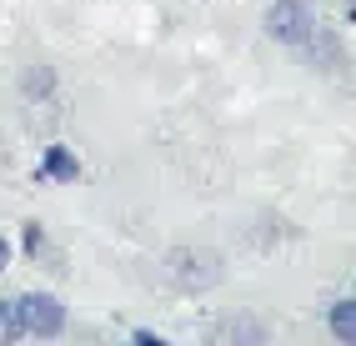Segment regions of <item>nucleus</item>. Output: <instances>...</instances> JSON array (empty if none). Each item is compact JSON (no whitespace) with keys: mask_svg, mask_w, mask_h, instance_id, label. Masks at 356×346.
Wrapping results in <instances>:
<instances>
[{"mask_svg":"<svg viewBox=\"0 0 356 346\" xmlns=\"http://www.w3.org/2000/svg\"><path fill=\"white\" fill-rule=\"evenodd\" d=\"M165 276L181 286V291H211V286H221L226 281V261H221V251H211V246H171L165 251Z\"/></svg>","mask_w":356,"mask_h":346,"instance_id":"1","label":"nucleus"},{"mask_svg":"<svg viewBox=\"0 0 356 346\" xmlns=\"http://www.w3.org/2000/svg\"><path fill=\"white\" fill-rule=\"evenodd\" d=\"M15 316H20V336H35V341H56L65 331V306H60V296H51V291L15 296Z\"/></svg>","mask_w":356,"mask_h":346,"instance_id":"2","label":"nucleus"},{"mask_svg":"<svg viewBox=\"0 0 356 346\" xmlns=\"http://www.w3.org/2000/svg\"><path fill=\"white\" fill-rule=\"evenodd\" d=\"M261 31H266L276 45H306L316 31V15L306 0H271L266 15H261Z\"/></svg>","mask_w":356,"mask_h":346,"instance_id":"3","label":"nucleus"},{"mask_svg":"<svg viewBox=\"0 0 356 346\" xmlns=\"http://www.w3.org/2000/svg\"><path fill=\"white\" fill-rule=\"evenodd\" d=\"M81 176V160L70 146H45L40 166H35V181H76Z\"/></svg>","mask_w":356,"mask_h":346,"instance_id":"4","label":"nucleus"},{"mask_svg":"<svg viewBox=\"0 0 356 346\" xmlns=\"http://www.w3.org/2000/svg\"><path fill=\"white\" fill-rule=\"evenodd\" d=\"M326 327L341 346H356V296H337V302L326 306Z\"/></svg>","mask_w":356,"mask_h":346,"instance_id":"5","label":"nucleus"},{"mask_svg":"<svg viewBox=\"0 0 356 346\" xmlns=\"http://www.w3.org/2000/svg\"><path fill=\"white\" fill-rule=\"evenodd\" d=\"M20 90H26V96H35V101H45L56 90V71L51 65H31L26 76H20Z\"/></svg>","mask_w":356,"mask_h":346,"instance_id":"6","label":"nucleus"},{"mask_svg":"<svg viewBox=\"0 0 356 346\" xmlns=\"http://www.w3.org/2000/svg\"><path fill=\"white\" fill-rule=\"evenodd\" d=\"M216 336H236V341H266V331L256 327V321H226Z\"/></svg>","mask_w":356,"mask_h":346,"instance_id":"7","label":"nucleus"},{"mask_svg":"<svg viewBox=\"0 0 356 346\" xmlns=\"http://www.w3.org/2000/svg\"><path fill=\"white\" fill-rule=\"evenodd\" d=\"M20 336V316H15V302H0V346Z\"/></svg>","mask_w":356,"mask_h":346,"instance_id":"8","label":"nucleus"},{"mask_svg":"<svg viewBox=\"0 0 356 346\" xmlns=\"http://www.w3.org/2000/svg\"><path fill=\"white\" fill-rule=\"evenodd\" d=\"M45 246V231L35 226V221H26V251H31V256H35V251Z\"/></svg>","mask_w":356,"mask_h":346,"instance_id":"9","label":"nucleus"},{"mask_svg":"<svg viewBox=\"0 0 356 346\" xmlns=\"http://www.w3.org/2000/svg\"><path fill=\"white\" fill-rule=\"evenodd\" d=\"M136 341H140V346H161V336H156V331H146V327H136Z\"/></svg>","mask_w":356,"mask_h":346,"instance_id":"10","label":"nucleus"},{"mask_svg":"<svg viewBox=\"0 0 356 346\" xmlns=\"http://www.w3.org/2000/svg\"><path fill=\"white\" fill-rule=\"evenodd\" d=\"M6 266H10V241L0 236V271H6Z\"/></svg>","mask_w":356,"mask_h":346,"instance_id":"11","label":"nucleus"}]
</instances>
